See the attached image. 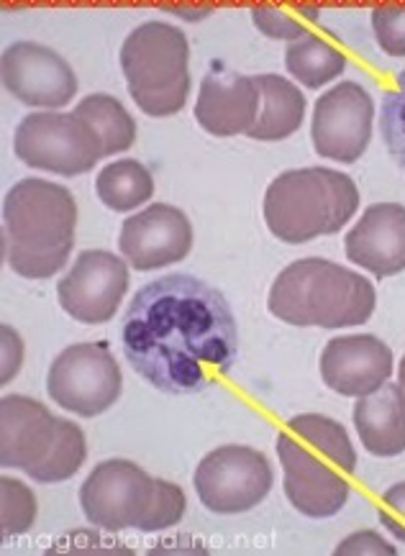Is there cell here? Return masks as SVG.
Segmentation results:
<instances>
[{"instance_id": "cell-1", "label": "cell", "mask_w": 405, "mask_h": 556, "mask_svg": "<svg viewBox=\"0 0 405 556\" xmlns=\"http://www.w3.org/2000/svg\"><path fill=\"white\" fill-rule=\"evenodd\" d=\"M121 349L154 390L198 395L237 365V318L222 290L193 275H167L131 298Z\"/></svg>"}, {"instance_id": "cell-2", "label": "cell", "mask_w": 405, "mask_h": 556, "mask_svg": "<svg viewBox=\"0 0 405 556\" xmlns=\"http://www.w3.org/2000/svg\"><path fill=\"white\" fill-rule=\"evenodd\" d=\"M77 203L62 185L26 177L3 201L5 265L26 280H49L75 247Z\"/></svg>"}, {"instance_id": "cell-3", "label": "cell", "mask_w": 405, "mask_h": 556, "mask_svg": "<svg viewBox=\"0 0 405 556\" xmlns=\"http://www.w3.org/2000/svg\"><path fill=\"white\" fill-rule=\"evenodd\" d=\"M378 305L375 285L337 262L298 260L275 277L267 308L290 326L346 329L372 318Z\"/></svg>"}, {"instance_id": "cell-4", "label": "cell", "mask_w": 405, "mask_h": 556, "mask_svg": "<svg viewBox=\"0 0 405 556\" xmlns=\"http://www.w3.org/2000/svg\"><path fill=\"white\" fill-rule=\"evenodd\" d=\"M359 208L352 177L337 169L305 167L277 175L265 192V224L286 244H305L339 233Z\"/></svg>"}, {"instance_id": "cell-5", "label": "cell", "mask_w": 405, "mask_h": 556, "mask_svg": "<svg viewBox=\"0 0 405 556\" xmlns=\"http://www.w3.org/2000/svg\"><path fill=\"white\" fill-rule=\"evenodd\" d=\"M118 60L141 113L167 118L185 109L190 96V45L180 28L147 21L124 39Z\"/></svg>"}, {"instance_id": "cell-6", "label": "cell", "mask_w": 405, "mask_h": 556, "mask_svg": "<svg viewBox=\"0 0 405 556\" xmlns=\"http://www.w3.org/2000/svg\"><path fill=\"white\" fill-rule=\"evenodd\" d=\"M13 149L24 165L60 177L90 173L103 156L98 134L75 113H28L16 128Z\"/></svg>"}, {"instance_id": "cell-7", "label": "cell", "mask_w": 405, "mask_h": 556, "mask_svg": "<svg viewBox=\"0 0 405 556\" xmlns=\"http://www.w3.org/2000/svg\"><path fill=\"white\" fill-rule=\"evenodd\" d=\"M49 397L80 418H96L118 403L124 377L105 344H73L56 354L47 375Z\"/></svg>"}, {"instance_id": "cell-8", "label": "cell", "mask_w": 405, "mask_h": 556, "mask_svg": "<svg viewBox=\"0 0 405 556\" xmlns=\"http://www.w3.org/2000/svg\"><path fill=\"white\" fill-rule=\"evenodd\" d=\"M195 493L211 513L237 516L265 501L275 484L267 456L241 444L213 448L205 454L193 477Z\"/></svg>"}, {"instance_id": "cell-9", "label": "cell", "mask_w": 405, "mask_h": 556, "mask_svg": "<svg viewBox=\"0 0 405 556\" xmlns=\"http://www.w3.org/2000/svg\"><path fill=\"white\" fill-rule=\"evenodd\" d=\"M157 501V480L129 459L101 462L80 488V508L103 531H141Z\"/></svg>"}, {"instance_id": "cell-10", "label": "cell", "mask_w": 405, "mask_h": 556, "mask_svg": "<svg viewBox=\"0 0 405 556\" xmlns=\"http://www.w3.org/2000/svg\"><path fill=\"white\" fill-rule=\"evenodd\" d=\"M375 103L359 83H339L316 101L311 139L318 156L354 165L372 139Z\"/></svg>"}, {"instance_id": "cell-11", "label": "cell", "mask_w": 405, "mask_h": 556, "mask_svg": "<svg viewBox=\"0 0 405 556\" xmlns=\"http://www.w3.org/2000/svg\"><path fill=\"white\" fill-rule=\"evenodd\" d=\"M129 262L101 249H90L75 260L56 282V301L67 316L85 326H101L116 316L129 290Z\"/></svg>"}, {"instance_id": "cell-12", "label": "cell", "mask_w": 405, "mask_h": 556, "mask_svg": "<svg viewBox=\"0 0 405 556\" xmlns=\"http://www.w3.org/2000/svg\"><path fill=\"white\" fill-rule=\"evenodd\" d=\"M277 456L286 472V495L298 513L308 518H331L350 501V475L329 459H318L311 446H303L290 431L277 437Z\"/></svg>"}, {"instance_id": "cell-13", "label": "cell", "mask_w": 405, "mask_h": 556, "mask_svg": "<svg viewBox=\"0 0 405 556\" xmlns=\"http://www.w3.org/2000/svg\"><path fill=\"white\" fill-rule=\"evenodd\" d=\"M118 249L129 267L139 273L177 265L193 249V224L175 205L152 203L124 220Z\"/></svg>"}, {"instance_id": "cell-14", "label": "cell", "mask_w": 405, "mask_h": 556, "mask_svg": "<svg viewBox=\"0 0 405 556\" xmlns=\"http://www.w3.org/2000/svg\"><path fill=\"white\" fill-rule=\"evenodd\" d=\"M3 85L31 109H62L77 96V77L65 56L37 41H16L5 49Z\"/></svg>"}, {"instance_id": "cell-15", "label": "cell", "mask_w": 405, "mask_h": 556, "mask_svg": "<svg viewBox=\"0 0 405 556\" xmlns=\"http://www.w3.org/2000/svg\"><path fill=\"white\" fill-rule=\"evenodd\" d=\"M393 375V352L385 341L369 333L337 337L321 354L326 388L346 397H362L382 388Z\"/></svg>"}, {"instance_id": "cell-16", "label": "cell", "mask_w": 405, "mask_h": 556, "mask_svg": "<svg viewBox=\"0 0 405 556\" xmlns=\"http://www.w3.org/2000/svg\"><path fill=\"white\" fill-rule=\"evenodd\" d=\"M60 418L26 395H5L0 403V467L31 472L52 452Z\"/></svg>"}, {"instance_id": "cell-17", "label": "cell", "mask_w": 405, "mask_h": 556, "mask_svg": "<svg viewBox=\"0 0 405 556\" xmlns=\"http://www.w3.org/2000/svg\"><path fill=\"white\" fill-rule=\"evenodd\" d=\"M344 254L375 277H393L405 269V205L375 203L346 233Z\"/></svg>"}, {"instance_id": "cell-18", "label": "cell", "mask_w": 405, "mask_h": 556, "mask_svg": "<svg viewBox=\"0 0 405 556\" xmlns=\"http://www.w3.org/2000/svg\"><path fill=\"white\" fill-rule=\"evenodd\" d=\"M260 113V92L254 77L237 73H208L195 101V121L213 137L249 134Z\"/></svg>"}, {"instance_id": "cell-19", "label": "cell", "mask_w": 405, "mask_h": 556, "mask_svg": "<svg viewBox=\"0 0 405 556\" xmlns=\"http://www.w3.org/2000/svg\"><path fill=\"white\" fill-rule=\"evenodd\" d=\"M354 429L372 456L405 452V390L401 382H385L354 405Z\"/></svg>"}, {"instance_id": "cell-20", "label": "cell", "mask_w": 405, "mask_h": 556, "mask_svg": "<svg viewBox=\"0 0 405 556\" xmlns=\"http://www.w3.org/2000/svg\"><path fill=\"white\" fill-rule=\"evenodd\" d=\"M260 92V113L246 137L254 141H282L293 137L305 118V96L282 75L254 77Z\"/></svg>"}, {"instance_id": "cell-21", "label": "cell", "mask_w": 405, "mask_h": 556, "mask_svg": "<svg viewBox=\"0 0 405 556\" xmlns=\"http://www.w3.org/2000/svg\"><path fill=\"white\" fill-rule=\"evenodd\" d=\"M73 113L98 134L103 147V156L126 152V149H131L134 141H137V124H134L131 113L121 105L118 98L109 96V92H92V96H85L83 101L75 105Z\"/></svg>"}, {"instance_id": "cell-22", "label": "cell", "mask_w": 405, "mask_h": 556, "mask_svg": "<svg viewBox=\"0 0 405 556\" xmlns=\"http://www.w3.org/2000/svg\"><path fill=\"white\" fill-rule=\"evenodd\" d=\"M96 192L105 208L126 213L137 211L154 195V177L137 160L111 162L96 177Z\"/></svg>"}, {"instance_id": "cell-23", "label": "cell", "mask_w": 405, "mask_h": 556, "mask_svg": "<svg viewBox=\"0 0 405 556\" xmlns=\"http://www.w3.org/2000/svg\"><path fill=\"white\" fill-rule=\"evenodd\" d=\"M286 67L305 88H321V85L344 75L346 54H341L329 41L318 39L314 34H305L303 39L288 47Z\"/></svg>"}, {"instance_id": "cell-24", "label": "cell", "mask_w": 405, "mask_h": 556, "mask_svg": "<svg viewBox=\"0 0 405 556\" xmlns=\"http://www.w3.org/2000/svg\"><path fill=\"white\" fill-rule=\"evenodd\" d=\"M290 433L303 439L305 444L316 446L318 452L329 454L346 475L357 469V452H354L350 433L339 420L318 416V413H303V416L290 418Z\"/></svg>"}, {"instance_id": "cell-25", "label": "cell", "mask_w": 405, "mask_h": 556, "mask_svg": "<svg viewBox=\"0 0 405 556\" xmlns=\"http://www.w3.org/2000/svg\"><path fill=\"white\" fill-rule=\"evenodd\" d=\"M85 459H88V441H85L83 429L73 420L60 418V437H56L52 452L37 469L28 472V477L39 484L65 482L80 472Z\"/></svg>"}, {"instance_id": "cell-26", "label": "cell", "mask_w": 405, "mask_h": 556, "mask_svg": "<svg viewBox=\"0 0 405 556\" xmlns=\"http://www.w3.org/2000/svg\"><path fill=\"white\" fill-rule=\"evenodd\" d=\"M0 533L3 539L21 536L34 526L37 520V495L28 484L13 480V477H3L0 480Z\"/></svg>"}, {"instance_id": "cell-27", "label": "cell", "mask_w": 405, "mask_h": 556, "mask_svg": "<svg viewBox=\"0 0 405 556\" xmlns=\"http://www.w3.org/2000/svg\"><path fill=\"white\" fill-rule=\"evenodd\" d=\"M380 137L388 154L405 175V70L397 75L395 90L382 96L380 111Z\"/></svg>"}, {"instance_id": "cell-28", "label": "cell", "mask_w": 405, "mask_h": 556, "mask_svg": "<svg viewBox=\"0 0 405 556\" xmlns=\"http://www.w3.org/2000/svg\"><path fill=\"white\" fill-rule=\"evenodd\" d=\"M185 508H188V501H185V493L177 488L175 482H165L157 480V501H154V508L149 513L147 523H144V533H154V531H165L177 526L185 516Z\"/></svg>"}, {"instance_id": "cell-29", "label": "cell", "mask_w": 405, "mask_h": 556, "mask_svg": "<svg viewBox=\"0 0 405 556\" xmlns=\"http://www.w3.org/2000/svg\"><path fill=\"white\" fill-rule=\"evenodd\" d=\"M372 31L382 52L405 56V5H380L372 11Z\"/></svg>"}, {"instance_id": "cell-30", "label": "cell", "mask_w": 405, "mask_h": 556, "mask_svg": "<svg viewBox=\"0 0 405 556\" xmlns=\"http://www.w3.org/2000/svg\"><path fill=\"white\" fill-rule=\"evenodd\" d=\"M252 21L254 26H257L260 31L269 39L298 41L305 37V26L301 21L290 18L288 13H282L280 9H273V5H257V9H252Z\"/></svg>"}, {"instance_id": "cell-31", "label": "cell", "mask_w": 405, "mask_h": 556, "mask_svg": "<svg viewBox=\"0 0 405 556\" xmlns=\"http://www.w3.org/2000/svg\"><path fill=\"white\" fill-rule=\"evenodd\" d=\"M0 384H9L24 367V339L13 326H0Z\"/></svg>"}, {"instance_id": "cell-32", "label": "cell", "mask_w": 405, "mask_h": 556, "mask_svg": "<svg viewBox=\"0 0 405 556\" xmlns=\"http://www.w3.org/2000/svg\"><path fill=\"white\" fill-rule=\"evenodd\" d=\"M388 510L380 513V523L393 533V536L405 544V482H397L382 493Z\"/></svg>"}, {"instance_id": "cell-33", "label": "cell", "mask_w": 405, "mask_h": 556, "mask_svg": "<svg viewBox=\"0 0 405 556\" xmlns=\"http://www.w3.org/2000/svg\"><path fill=\"white\" fill-rule=\"evenodd\" d=\"M333 554L337 556H344V554H380V556H395L397 548L390 546L385 539L380 536V533L375 531H359V533H352V536H346L341 544L333 548Z\"/></svg>"}, {"instance_id": "cell-34", "label": "cell", "mask_w": 405, "mask_h": 556, "mask_svg": "<svg viewBox=\"0 0 405 556\" xmlns=\"http://www.w3.org/2000/svg\"><path fill=\"white\" fill-rule=\"evenodd\" d=\"M165 11L185 21H201L213 13V9H203V5H195V9H190V5H165Z\"/></svg>"}, {"instance_id": "cell-35", "label": "cell", "mask_w": 405, "mask_h": 556, "mask_svg": "<svg viewBox=\"0 0 405 556\" xmlns=\"http://www.w3.org/2000/svg\"><path fill=\"white\" fill-rule=\"evenodd\" d=\"M397 382H401L403 390H405V356L401 359V369H397Z\"/></svg>"}]
</instances>
